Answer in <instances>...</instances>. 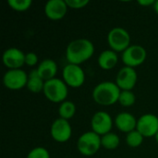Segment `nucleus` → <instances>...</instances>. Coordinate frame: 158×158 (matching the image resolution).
I'll use <instances>...</instances> for the list:
<instances>
[{
  "mask_svg": "<svg viewBox=\"0 0 158 158\" xmlns=\"http://www.w3.org/2000/svg\"><path fill=\"white\" fill-rule=\"evenodd\" d=\"M94 51V44L89 39H75L67 45L66 58L69 64L81 66V64L92 58Z\"/></svg>",
  "mask_w": 158,
  "mask_h": 158,
  "instance_id": "nucleus-1",
  "label": "nucleus"
},
{
  "mask_svg": "<svg viewBox=\"0 0 158 158\" xmlns=\"http://www.w3.org/2000/svg\"><path fill=\"white\" fill-rule=\"evenodd\" d=\"M120 92L121 90L116 82L106 81L94 86L92 92V97L97 105L110 106L118 103Z\"/></svg>",
  "mask_w": 158,
  "mask_h": 158,
  "instance_id": "nucleus-2",
  "label": "nucleus"
},
{
  "mask_svg": "<svg viewBox=\"0 0 158 158\" xmlns=\"http://www.w3.org/2000/svg\"><path fill=\"white\" fill-rule=\"evenodd\" d=\"M43 94L50 102L61 104L67 100L69 95V86L62 79L55 78L45 81Z\"/></svg>",
  "mask_w": 158,
  "mask_h": 158,
  "instance_id": "nucleus-3",
  "label": "nucleus"
},
{
  "mask_svg": "<svg viewBox=\"0 0 158 158\" xmlns=\"http://www.w3.org/2000/svg\"><path fill=\"white\" fill-rule=\"evenodd\" d=\"M101 147V136L93 131L83 132L77 140V149L84 156H94Z\"/></svg>",
  "mask_w": 158,
  "mask_h": 158,
  "instance_id": "nucleus-4",
  "label": "nucleus"
},
{
  "mask_svg": "<svg viewBox=\"0 0 158 158\" xmlns=\"http://www.w3.org/2000/svg\"><path fill=\"white\" fill-rule=\"evenodd\" d=\"M106 41L109 49L116 53H123L131 44L130 32L122 27L112 28L107 33Z\"/></svg>",
  "mask_w": 158,
  "mask_h": 158,
  "instance_id": "nucleus-5",
  "label": "nucleus"
},
{
  "mask_svg": "<svg viewBox=\"0 0 158 158\" xmlns=\"http://www.w3.org/2000/svg\"><path fill=\"white\" fill-rule=\"evenodd\" d=\"M146 58L147 51L140 44H131L123 53H121V60L124 66L133 69L143 65Z\"/></svg>",
  "mask_w": 158,
  "mask_h": 158,
  "instance_id": "nucleus-6",
  "label": "nucleus"
},
{
  "mask_svg": "<svg viewBox=\"0 0 158 158\" xmlns=\"http://www.w3.org/2000/svg\"><path fill=\"white\" fill-rule=\"evenodd\" d=\"M85 72L79 65L68 63L62 69V80L70 88H80L85 82Z\"/></svg>",
  "mask_w": 158,
  "mask_h": 158,
  "instance_id": "nucleus-7",
  "label": "nucleus"
},
{
  "mask_svg": "<svg viewBox=\"0 0 158 158\" xmlns=\"http://www.w3.org/2000/svg\"><path fill=\"white\" fill-rule=\"evenodd\" d=\"M28 73L22 69H7L3 76L4 86L10 91H19L27 86Z\"/></svg>",
  "mask_w": 158,
  "mask_h": 158,
  "instance_id": "nucleus-8",
  "label": "nucleus"
},
{
  "mask_svg": "<svg viewBox=\"0 0 158 158\" xmlns=\"http://www.w3.org/2000/svg\"><path fill=\"white\" fill-rule=\"evenodd\" d=\"M50 135L56 143H64L69 142L72 135V128L69 121L61 118L55 119L50 127Z\"/></svg>",
  "mask_w": 158,
  "mask_h": 158,
  "instance_id": "nucleus-9",
  "label": "nucleus"
},
{
  "mask_svg": "<svg viewBox=\"0 0 158 158\" xmlns=\"http://www.w3.org/2000/svg\"><path fill=\"white\" fill-rule=\"evenodd\" d=\"M113 125L114 119L106 111H98L94 113L91 118L92 131L100 136L111 132Z\"/></svg>",
  "mask_w": 158,
  "mask_h": 158,
  "instance_id": "nucleus-10",
  "label": "nucleus"
},
{
  "mask_svg": "<svg viewBox=\"0 0 158 158\" xmlns=\"http://www.w3.org/2000/svg\"><path fill=\"white\" fill-rule=\"evenodd\" d=\"M138 81V74L135 69L122 67L116 76V84L121 91H132Z\"/></svg>",
  "mask_w": 158,
  "mask_h": 158,
  "instance_id": "nucleus-11",
  "label": "nucleus"
},
{
  "mask_svg": "<svg viewBox=\"0 0 158 158\" xmlns=\"http://www.w3.org/2000/svg\"><path fill=\"white\" fill-rule=\"evenodd\" d=\"M136 130L144 137H156L158 132V117L155 114H143L137 119Z\"/></svg>",
  "mask_w": 158,
  "mask_h": 158,
  "instance_id": "nucleus-12",
  "label": "nucleus"
},
{
  "mask_svg": "<svg viewBox=\"0 0 158 158\" xmlns=\"http://www.w3.org/2000/svg\"><path fill=\"white\" fill-rule=\"evenodd\" d=\"M2 62L7 69H19L25 65V53L17 47H9L3 52Z\"/></svg>",
  "mask_w": 158,
  "mask_h": 158,
  "instance_id": "nucleus-13",
  "label": "nucleus"
},
{
  "mask_svg": "<svg viewBox=\"0 0 158 158\" xmlns=\"http://www.w3.org/2000/svg\"><path fill=\"white\" fill-rule=\"evenodd\" d=\"M69 6L66 0H49L45 3L44 11L45 16L51 20H60L68 13Z\"/></svg>",
  "mask_w": 158,
  "mask_h": 158,
  "instance_id": "nucleus-14",
  "label": "nucleus"
},
{
  "mask_svg": "<svg viewBox=\"0 0 158 158\" xmlns=\"http://www.w3.org/2000/svg\"><path fill=\"white\" fill-rule=\"evenodd\" d=\"M114 125L119 131L129 133L136 130L137 118L129 112H121L114 118Z\"/></svg>",
  "mask_w": 158,
  "mask_h": 158,
  "instance_id": "nucleus-15",
  "label": "nucleus"
},
{
  "mask_svg": "<svg viewBox=\"0 0 158 158\" xmlns=\"http://www.w3.org/2000/svg\"><path fill=\"white\" fill-rule=\"evenodd\" d=\"M36 69L39 76L44 81H47L56 78L58 71V67L55 60L51 58H45L38 64Z\"/></svg>",
  "mask_w": 158,
  "mask_h": 158,
  "instance_id": "nucleus-16",
  "label": "nucleus"
},
{
  "mask_svg": "<svg viewBox=\"0 0 158 158\" xmlns=\"http://www.w3.org/2000/svg\"><path fill=\"white\" fill-rule=\"evenodd\" d=\"M97 63L100 69L104 70L113 69L118 63V55L111 49L104 50L99 54Z\"/></svg>",
  "mask_w": 158,
  "mask_h": 158,
  "instance_id": "nucleus-17",
  "label": "nucleus"
},
{
  "mask_svg": "<svg viewBox=\"0 0 158 158\" xmlns=\"http://www.w3.org/2000/svg\"><path fill=\"white\" fill-rule=\"evenodd\" d=\"M45 81L39 76L38 71L36 69L31 70V72L28 74V82H27V89L33 93L38 94L44 91Z\"/></svg>",
  "mask_w": 158,
  "mask_h": 158,
  "instance_id": "nucleus-18",
  "label": "nucleus"
},
{
  "mask_svg": "<svg viewBox=\"0 0 158 158\" xmlns=\"http://www.w3.org/2000/svg\"><path fill=\"white\" fill-rule=\"evenodd\" d=\"M76 110H77L76 105L72 101L66 100L63 103H61L58 106L59 118L69 121V119H71L75 116Z\"/></svg>",
  "mask_w": 158,
  "mask_h": 158,
  "instance_id": "nucleus-19",
  "label": "nucleus"
},
{
  "mask_svg": "<svg viewBox=\"0 0 158 158\" xmlns=\"http://www.w3.org/2000/svg\"><path fill=\"white\" fill-rule=\"evenodd\" d=\"M101 143L106 150H116L120 144V138L117 133L111 131L101 136Z\"/></svg>",
  "mask_w": 158,
  "mask_h": 158,
  "instance_id": "nucleus-20",
  "label": "nucleus"
},
{
  "mask_svg": "<svg viewBox=\"0 0 158 158\" xmlns=\"http://www.w3.org/2000/svg\"><path fill=\"white\" fill-rule=\"evenodd\" d=\"M144 137L137 131L134 130L126 134V143L131 148H137L143 143Z\"/></svg>",
  "mask_w": 158,
  "mask_h": 158,
  "instance_id": "nucleus-21",
  "label": "nucleus"
},
{
  "mask_svg": "<svg viewBox=\"0 0 158 158\" xmlns=\"http://www.w3.org/2000/svg\"><path fill=\"white\" fill-rule=\"evenodd\" d=\"M136 102L135 94L132 91H121L118 98V103L123 107H131Z\"/></svg>",
  "mask_w": 158,
  "mask_h": 158,
  "instance_id": "nucleus-22",
  "label": "nucleus"
},
{
  "mask_svg": "<svg viewBox=\"0 0 158 158\" xmlns=\"http://www.w3.org/2000/svg\"><path fill=\"white\" fill-rule=\"evenodd\" d=\"M7 5L11 9L18 12H24L31 8L32 5L31 0H8Z\"/></svg>",
  "mask_w": 158,
  "mask_h": 158,
  "instance_id": "nucleus-23",
  "label": "nucleus"
},
{
  "mask_svg": "<svg viewBox=\"0 0 158 158\" xmlns=\"http://www.w3.org/2000/svg\"><path fill=\"white\" fill-rule=\"evenodd\" d=\"M26 158H51L49 151L42 146L32 148L27 155Z\"/></svg>",
  "mask_w": 158,
  "mask_h": 158,
  "instance_id": "nucleus-24",
  "label": "nucleus"
},
{
  "mask_svg": "<svg viewBox=\"0 0 158 158\" xmlns=\"http://www.w3.org/2000/svg\"><path fill=\"white\" fill-rule=\"evenodd\" d=\"M69 8L81 9L89 4V0H66Z\"/></svg>",
  "mask_w": 158,
  "mask_h": 158,
  "instance_id": "nucleus-25",
  "label": "nucleus"
},
{
  "mask_svg": "<svg viewBox=\"0 0 158 158\" xmlns=\"http://www.w3.org/2000/svg\"><path fill=\"white\" fill-rule=\"evenodd\" d=\"M39 62V57L36 53L29 52L25 54V65L29 67H35Z\"/></svg>",
  "mask_w": 158,
  "mask_h": 158,
  "instance_id": "nucleus-26",
  "label": "nucleus"
},
{
  "mask_svg": "<svg viewBox=\"0 0 158 158\" xmlns=\"http://www.w3.org/2000/svg\"><path fill=\"white\" fill-rule=\"evenodd\" d=\"M155 3H156L155 0H139L138 1V4L143 6H154Z\"/></svg>",
  "mask_w": 158,
  "mask_h": 158,
  "instance_id": "nucleus-27",
  "label": "nucleus"
},
{
  "mask_svg": "<svg viewBox=\"0 0 158 158\" xmlns=\"http://www.w3.org/2000/svg\"><path fill=\"white\" fill-rule=\"evenodd\" d=\"M154 9H155V11H156V13L158 15V0L156 1V3H155V5H154Z\"/></svg>",
  "mask_w": 158,
  "mask_h": 158,
  "instance_id": "nucleus-28",
  "label": "nucleus"
},
{
  "mask_svg": "<svg viewBox=\"0 0 158 158\" xmlns=\"http://www.w3.org/2000/svg\"><path fill=\"white\" fill-rule=\"evenodd\" d=\"M155 138H156V143H158V132H157V134L156 135V137H155Z\"/></svg>",
  "mask_w": 158,
  "mask_h": 158,
  "instance_id": "nucleus-29",
  "label": "nucleus"
}]
</instances>
